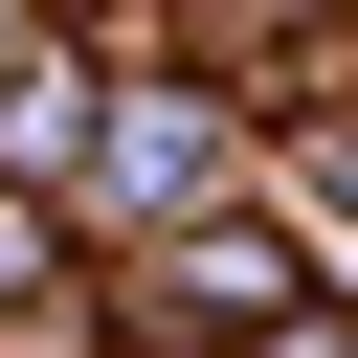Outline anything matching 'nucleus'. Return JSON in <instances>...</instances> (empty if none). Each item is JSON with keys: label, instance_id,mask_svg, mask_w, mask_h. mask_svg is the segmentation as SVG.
Returning <instances> with one entry per match:
<instances>
[{"label": "nucleus", "instance_id": "nucleus-1", "mask_svg": "<svg viewBox=\"0 0 358 358\" xmlns=\"http://www.w3.org/2000/svg\"><path fill=\"white\" fill-rule=\"evenodd\" d=\"M90 201H134V224H157V201H224V112H157V90L90 112Z\"/></svg>", "mask_w": 358, "mask_h": 358}]
</instances>
